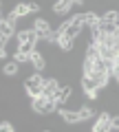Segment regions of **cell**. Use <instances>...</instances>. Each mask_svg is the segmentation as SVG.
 I'll return each mask as SVG.
<instances>
[{
  "instance_id": "1",
  "label": "cell",
  "mask_w": 119,
  "mask_h": 132,
  "mask_svg": "<svg viewBox=\"0 0 119 132\" xmlns=\"http://www.w3.org/2000/svg\"><path fill=\"white\" fill-rule=\"evenodd\" d=\"M29 108L33 110V112H38V114H53L57 110V101L46 97V95H38V97H31Z\"/></svg>"
},
{
  "instance_id": "2",
  "label": "cell",
  "mask_w": 119,
  "mask_h": 132,
  "mask_svg": "<svg viewBox=\"0 0 119 132\" xmlns=\"http://www.w3.org/2000/svg\"><path fill=\"white\" fill-rule=\"evenodd\" d=\"M42 86H44V75L40 71L24 77V93H27L29 97H38V95H42Z\"/></svg>"
},
{
  "instance_id": "3",
  "label": "cell",
  "mask_w": 119,
  "mask_h": 132,
  "mask_svg": "<svg viewBox=\"0 0 119 132\" xmlns=\"http://www.w3.org/2000/svg\"><path fill=\"white\" fill-rule=\"evenodd\" d=\"M80 88L84 90V95H86L88 99H97V93H99L101 86L97 84L91 75H82V77H80Z\"/></svg>"
},
{
  "instance_id": "4",
  "label": "cell",
  "mask_w": 119,
  "mask_h": 132,
  "mask_svg": "<svg viewBox=\"0 0 119 132\" xmlns=\"http://www.w3.org/2000/svg\"><path fill=\"white\" fill-rule=\"evenodd\" d=\"M73 7H75L73 0H55L51 11H55L57 15H73Z\"/></svg>"
},
{
  "instance_id": "5",
  "label": "cell",
  "mask_w": 119,
  "mask_h": 132,
  "mask_svg": "<svg viewBox=\"0 0 119 132\" xmlns=\"http://www.w3.org/2000/svg\"><path fill=\"white\" fill-rule=\"evenodd\" d=\"M93 130L95 132H110V112L101 110V112L97 114L95 123H93Z\"/></svg>"
},
{
  "instance_id": "6",
  "label": "cell",
  "mask_w": 119,
  "mask_h": 132,
  "mask_svg": "<svg viewBox=\"0 0 119 132\" xmlns=\"http://www.w3.org/2000/svg\"><path fill=\"white\" fill-rule=\"evenodd\" d=\"M57 88H60V81H57V77H44V86H42V95H46V97L55 99L57 95Z\"/></svg>"
},
{
  "instance_id": "7",
  "label": "cell",
  "mask_w": 119,
  "mask_h": 132,
  "mask_svg": "<svg viewBox=\"0 0 119 132\" xmlns=\"http://www.w3.org/2000/svg\"><path fill=\"white\" fill-rule=\"evenodd\" d=\"M55 44L62 48L64 53H71V51H73V46H75V40L68 38L64 31H57V40H55Z\"/></svg>"
},
{
  "instance_id": "8",
  "label": "cell",
  "mask_w": 119,
  "mask_h": 132,
  "mask_svg": "<svg viewBox=\"0 0 119 132\" xmlns=\"http://www.w3.org/2000/svg\"><path fill=\"white\" fill-rule=\"evenodd\" d=\"M29 62H31V64L35 66V71H40V73H42L44 68H46V64H49L46 57H44V53H42V51H38V48H35V51L29 55Z\"/></svg>"
},
{
  "instance_id": "9",
  "label": "cell",
  "mask_w": 119,
  "mask_h": 132,
  "mask_svg": "<svg viewBox=\"0 0 119 132\" xmlns=\"http://www.w3.org/2000/svg\"><path fill=\"white\" fill-rule=\"evenodd\" d=\"M71 95H73V84H60V88H57V95H55V101H57V106L66 104Z\"/></svg>"
},
{
  "instance_id": "10",
  "label": "cell",
  "mask_w": 119,
  "mask_h": 132,
  "mask_svg": "<svg viewBox=\"0 0 119 132\" xmlns=\"http://www.w3.org/2000/svg\"><path fill=\"white\" fill-rule=\"evenodd\" d=\"M2 75L5 77H15V75H20V62L18 60H13V57H11L9 62H5V64H2Z\"/></svg>"
},
{
  "instance_id": "11",
  "label": "cell",
  "mask_w": 119,
  "mask_h": 132,
  "mask_svg": "<svg viewBox=\"0 0 119 132\" xmlns=\"http://www.w3.org/2000/svg\"><path fill=\"white\" fill-rule=\"evenodd\" d=\"M60 117H62L66 123H71V126L82 123L80 121V112H77V110H71V108H62V106H60Z\"/></svg>"
},
{
  "instance_id": "12",
  "label": "cell",
  "mask_w": 119,
  "mask_h": 132,
  "mask_svg": "<svg viewBox=\"0 0 119 132\" xmlns=\"http://www.w3.org/2000/svg\"><path fill=\"white\" fill-rule=\"evenodd\" d=\"M11 35H15V24H11L9 20H2L0 22V38H11Z\"/></svg>"
},
{
  "instance_id": "13",
  "label": "cell",
  "mask_w": 119,
  "mask_h": 132,
  "mask_svg": "<svg viewBox=\"0 0 119 132\" xmlns=\"http://www.w3.org/2000/svg\"><path fill=\"white\" fill-rule=\"evenodd\" d=\"M38 48V40H29V42H20V51L22 55H31V53Z\"/></svg>"
},
{
  "instance_id": "14",
  "label": "cell",
  "mask_w": 119,
  "mask_h": 132,
  "mask_svg": "<svg viewBox=\"0 0 119 132\" xmlns=\"http://www.w3.org/2000/svg\"><path fill=\"white\" fill-rule=\"evenodd\" d=\"M77 112H80V121H88V119L95 117V110H93L91 106H82Z\"/></svg>"
},
{
  "instance_id": "15",
  "label": "cell",
  "mask_w": 119,
  "mask_h": 132,
  "mask_svg": "<svg viewBox=\"0 0 119 132\" xmlns=\"http://www.w3.org/2000/svg\"><path fill=\"white\" fill-rule=\"evenodd\" d=\"M84 22L88 24V27L97 24L99 22V13H97V11H84Z\"/></svg>"
},
{
  "instance_id": "16",
  "label": "cell",
  "mask_w": 119,
  "mask_h": 132,
  "mask_svg": "<svg viewBox=\"0 0 119 132\" xmlns=\"http://www.w3.org/2000/svg\"><path fill=\"white\" fill-rule=\"evenodd\" d=\"M117 130H119V112L110 114V132H117Z\"/></svg>"
},
{
  "instance_id": "17",
  "label": "cell",
  "mask_w": 119,
  "mask_h": 132,
  "mask_svg": "<svg viewBox=\"0 0 119 132\" xmlns=\"http://www.w3.org/2000/svg\"><path fill=\"white\" fill-rule=\"evenodd\" d=\"M73 2H75V5H84V0H73Z\"/></svg>"
}]
</instances>
